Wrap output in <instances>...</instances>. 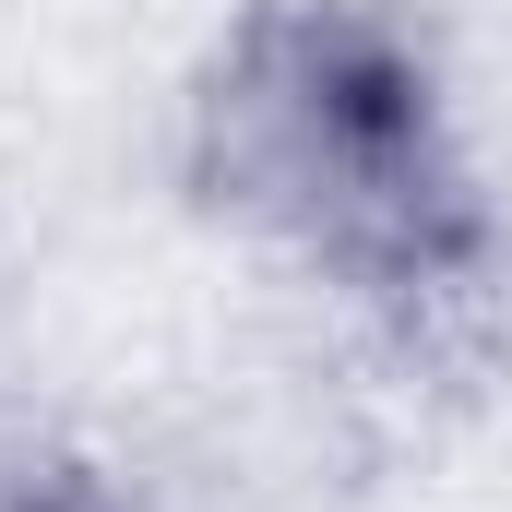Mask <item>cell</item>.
<instances>
[{
	"mask_svg": "<svg viewBox=\"0 0 512 512\" xmlns=\"http://www.w3.org/2000/svg\"><path fill=\"white\" fill-rule=\"evenodd\" d=\"M179 167L203 215L298 251L370 310H441L489 262L441 48L393 0H251L191 72Z\"/></svg>",
	"mask_w": 512,
	"mask_h": 512,
	"instance_id": "cell-1",
	"label": "cell"
},
{
	"mask_svg": "<svg viewBox=\"0 0 512 512\" xmlns=\"http://www.w3.org/2000/svg\"><path fill=\"white\" fill-rule=\"evenodd\" d=\"M0 512H143V501H131L108 465H84L72 441L0 429Z\"/></svg>",
	"mask_w": 512,
	"mask_h": 512,
	"instance_id": "cell-2",
	"label": "cell"
}]
</instances>
